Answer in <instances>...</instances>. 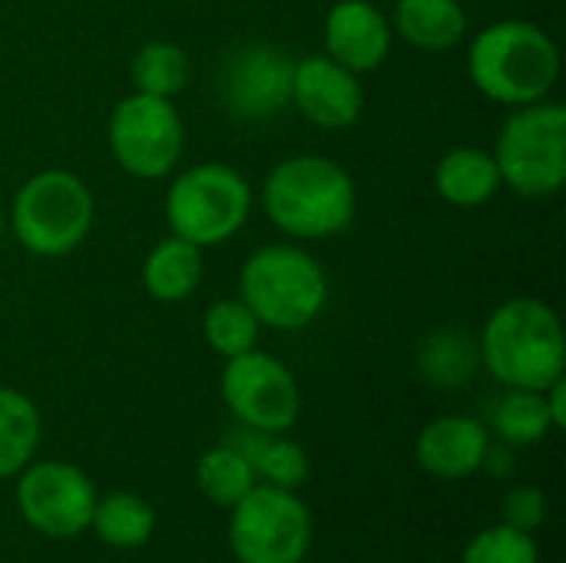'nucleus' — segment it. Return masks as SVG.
<instances>
[{
    "instance_id": "1",
    "label": "nucleus",
    "mask_w": 566,
    "mask_h": 563,
    "mask_svg": "<svg viewBox=\"0 0 566 563\" xmlns=\"http://www.w3.org/2000/svg\"><path fill=\"white\" fill-rule=\"evenodd\" d=\"M262 209L289 239L312 242L352 226L358 192L352 173L318 153L282 159L262 183Z\"/></svg>"
},
{
    "instance_id": "2",
    "label": "nucleus",
    "mask_w": 566,
    "mask_h": 563,
    "mask_svg": "<svg viewBox=\"0 0 566 563\" xmlns=\"http://www.w3.org/2000/svg\"><path fill=\"white\" fill-rule=\"evenodd\" d=\"M481 365L504 388L544 392L566 372V335L560 315L531 295L501 302L478 338Z\"/></svg>"
},
{
    "instance_id": "3",
    "label": "nucleus",
    "mask_w": 566,
    "mask_h": 563,
    "mask_svg": "<svg viewBox=\"0 0 566 563\" xmlns=\"http://www.w3.org/2000/svg\"><path fill=\"white\" fill-rule=\"evenodd\" d=\"M468 73L478 93L504 106L547 100L560 76V50L554 37L531 20H497L474 33L468 46Z\"/></svg>"
},
{
    "instance_id": "4",
    "label": "nucleus",
    "mask_w": 566,
    "mask_h": 563,
    "mask_svg": "<svg viewBox=\"0 0 566 563\" xmlns=\"http://www.w3.org/2000/svg\"><path fill=\"white\" fill-rule=\"evenodd\" d=\"M239 299L252 309L262 329L298 332L322 315L328 302V275L302 246H262L239 269Z\"/></svg>"
},
{
    "instance_id": "5",
    "label": "nucleus",
    "mask_w": 566,
    "mask_h": 563,
    "mask_svg": "<svg viewBox=\"0 0 566 563\" xmlns=\"http://www.w3.org/2000/svg\"><path fill=\"white\" fill-rule=\"evenodd\" d=\"M96 219L90 186L70 169H43L30 176L7 212L17 242L40 259H63L76 252Z\"/></svg>"
},
{
    "instance_id": "6",
    "label": "nucleus",
    "mask_w": 566,
    "mask_h": 563,
    "mask_svg": "<svg viewBox=\"0 0 566 563\" xmlns=\"http://www.w3.org/2000/svg\"><path fill=\"white\" fill-rule=\"evenodd\" d=\"M252 216V186L249 179L226 163H196L179 173L166 192V222L169 232L212 249L242 232Z\"/></svg>"
},
{
    "instance_id": "7",
    "label": "nucleus",
    "mask_w": 566,
    "mask_h": 563,
    "mask_svg": "<svg viewBox=\"0 0 566 563\" xmlns=\"http://www.w3.org/2000/svg\"><path fill=\"white\" fill-rule=\"evenodd\" d=\"M494 159L504 186L524 199L557 196L566 183V110L564 103L537 100L514 106L504 119Z\"/></svg>"
},
{
    "instance_id": "8",
    "label": "nucleus",
    "mask_w": 566,
    "mask_h": 563,
    "mask_svg": "<svg viewBox=\"0 0 566 563\" xmlns=\"http://www.w3.org/2000/svg\"><path fill=\"white\" fill-rule=\"evenodd\" d=\"M229 548L239 563H302L312 548V511L275 484H255L229 521Z\"/></svg>"
},
{
    "instance_id": "9",
    "label": "nucleus",
    "mask_w": 566,
    "mask_h": 563,
    "mask_svg": "<svg viewBox=\"0 0 566 563\" xmlns=\"http://www.w3.org/2000/svg\"><path fill=\"white\" fill-rule=\"evenodd\" d=\"M106 139L123 173L136 179H163L176 169L182 156L186 126L172 100L129 93L116 103Z\"/></svg>"
},
{
    "instance_id": "10",
    "label": "nucleus",
    "mask_w": 566,
    "mask_h": 563,
    "mask_svg": "<svg viewBox=\"0 0 566 563\" xmlns=\"http://www.w3.org/2000/svg\"><path fill=\"white\" fill-rule=\"evenodd\" d=\"M219 388L235 421L252 431L285 435L302 415V388L292 368L259 345L245 355L226 358Z\"/></svg>"
},
{
    "instance_id": "11",
    "label": "nucleus",
    "mask_w": 566,
    "mask_h": 563,
    "mask_svg": "<svg viewBox=\"0 0 566 563\" xmlns=\"http://www.w3.org/2000/svg\"><path fill=\"white\" fill-rule=\"evenodd\" d=\"M96 508L93 481L70 461H30L17 475V511L43 538H76L90 531Z\"/></svg>"
},
{
    "instance_id": "12",
    "label": "nucleus",
    "mask_w": 566,
    "mask_h": 563,
    "mask_svg": "<svg viewBox=\"0 0 566 563\" xmlns=\"http://www.w3.org/2000/svg\"><path fill=\"white\" fill-rule=\"evenodd\" d=\"M295 60L272 43H245L229 53L219 90L239 119H272L292 106Z\"/></svg>"
},
{
    "instance_id": "13",
    "label": "nucleus",
    "mask_w": 566,
    "mask_h": 563,
    "mask_svg": "<svg viewBox=\"0 0 566 563\" xmlns=\"http://www.w3.org/2000/svg\"><path fill=\"white\" fill-rule=\"evenodd\" d=\"M292 106L322 129H345L358 123L365 110V90L358 73H352L328 53H315L295 60Z\"/></svg>"
},
{
    "instance_id": "14",
    "label": "nucleus",
    "mask_w": 566,
    "mask_h": 563,
    "mask_svg": "<svg viewBox=\"0 0 566 563\" xmlns=\"http://www.w3.org/2000/svg\"><path fill=\"white\" fill-rule=\"evenodd\" d=\"M491 455L488 428L468 415H444L421 428L415 458L424 475L441 481H464L484 468Z\"/></svg>"
},
{
    "instance_id": "15",
    "label": "nucleus",
    "mask_w": 566,
    "mask_h": 563,
    "mask_svg": "<svg viewBox=\"0 0 566 563\" xmlns=\"http://www.w3.org/2000/svg\"><path fill=\"white\" fill-rule=\"evenodd\" d=\"M391 40V20L371 0H338L325 17V50L352 73L381 66Z\"/></svg>"
},
{
    "instance_id": "16",
    "label": "nucleus",
    "mask_w": 566,
    "mask_h": 563,
    "mask_svg": "<svg viewBox=\"0 0 566 563\" xmlns=\"http://www.w3.org/2000/svg\"><path fill=\"white\" fill-rule=\"evenodd\" d=\"M504 179L494 153L481 146H454L434 166V189L448 206L478 209L501 192Z\"/></svg>"
},
{
    "instance_id": "17",
    "label": "nucleus",
    "mask_w": 566,
    "mask_h": 563,
    "mask_svg": "<svg viewBox=\"0 0 566 563\" xmlns=\"http://www.w3.org/2000/svg\"><path fill=\"white\" fill-rule=\"evenodd\" d=\"M391 30L418 50L444 53L468 37V13L458 0H398Z\"/></svg>"
},
{
    "instance_id": "18",
    "label": "nucleus",
    "mask_w": 566,
    "mask_h": 563,
    "mask_svg": "<svg viewBox=\"0 0 566 563\" xmlns=\"http://www.w3.org/2000/svg\"><path fill=\"white\" fill-rule=\"evenodd\" d=\"M139 275L156 302H186L202 282V249L169 232L146 252Z\"/></svg>"
},
{
    "instance_id": "19",
    "label": "nucleus",
    "mask_w": 566,
    "mask_h": 563,
    "mask_svg": "<svg viewBox=\"0 0 566 563\" xmlns=\"http://www.w3.org/2000/svg\"><path fill=\"white\" fill-rule=\"evenodd\" d=\"M229 445L249 458L255 478H262L265 484L295 491L308 481V455L302 451V445H295L282 435L239 428Z\"/></svg>"
},
{
    "instance_id": "20",
    "label": "nucleus",
    "mask_w": 566,
    "mask_h": 563,
    "mask_svg": "<svg viewBox=\"0 0 566 563\" xmlns=\"http://www.w3.org/2000/svg\"><path fill=\"white\" fill-rule=\"evenodd\" d=\"M90 528L106 548L136 551V548L149 544V538L156 531V511L149 501H143L133 491H113L106 498H96Z\"/></svg>"
},
{
    "instance_id": "21",
    "label": "nucleus",
    "mask_w": 566,
    "mask_h": 563,
    "mask_svg": "<svg viewBox=\"0 0 566 563\" xmlns=\"http://www.w3.org/2000/svg\"><path fill=\"white\" fill-rule=\"evenodd\" d=\"M40 411L30 395L0 388V481L17 478L40 448Z\"/></svg>"
},
{
    "instance_id": "22",
    "label": "nucleus",
    "mask_w": 566,
    "mask_h": 563,
    "mask_svg": "<svg viewBox=\"0 0 566 563\" xmlns=\"http://www.w3.org/2000/svg\"><path fill=\"white\" fill-rule=\"evenodd\" d=\"M196 488L209 504L232 511L255 488V471L249 458L226 441L202 451V458L196 461Z\"/></svg>"
},
{
    "instance_id": "23",
    "label": "nucleus",
    "mask_w": 566,
    "mask_h": 563,
    "mask_svg": "<svg viewBox=\"0 0 566 563\" xmlns=\"http://www.w3.org/2000/svg\"><path fill=\"white\" fill-rule=\"evenodd\" d=\"M418 365H421V375H424L431 385L458 388V385L471 382V375L478 372L481 352H478V342H474L468 332L441 329V332H434V335L421 345Z\"/></svg>"
},
{
    "instance_id": "24",
    "label": "nucleus",
    "mask_w": 566,
    "mask_h": 563,
    "mask_svg": "<svg viewBox=\"0 0 566 563\" xmlns=\"http://www.w3.org/2000/svg\"><path fill=\"white\" fill-rule=\"evenodd\" d=\"M129 73L136 93L172 100L189 83V53L172 40H149L136 50Z\"/></svg>"
},
{
    "instance_id": "25",
    "label": "nucleus",
    "mask_w": 566,
    "mask_h": 563,
    "mask_svg": "<svg viewBox=\"0 0 566 563\" xmlns=\"http://www.w3.org/2000/svg\"><path fill=\"white\" fill-rule=\"evenodd\" d=\"M259 319L252 315V309L235 295V299H219L206 309L202 315V335L206 345L219 355V358H235L245 355L259 345Z\"/></svg>"
},
{
    "instance_id": "26",
    "label": "nucleus",
    "mask_w": 566,
    "mask_h": 563,
    "mask_svg": "<svg viewBox=\"0 0 566 563\" xmlns=\"http://www.w3.org/2000/svg\"><path fill=\"white\" fill-rule=\"evenodd\" d=\"M494 431L507 445H537L554 431L544 392H527V388H507L501 405L494 408Z\"/></svg>"
},
{
    "instance_id": "27",
    "label": "nucleus",
    "mask_w": 566,
    "mask_h": 563,
    "mask_svg": "<svg viewBox=\"0 0 566 563\" xmlns=\"http://www.w3.org/2000/svg\"><path fill=\"white\" fill-rule=\"evenodd\" d=\"M461 563H541V551L534 534L511 524H494L471 538Z\"/></svg>"
},
{
    "instance_id": "28",
    "label": "nucleus",
    "mask_w": 566,
    "mask_h": 563,
    "mask_svg": "<svg viewBox=\"0 0 566 563\" xmlns=\"http://www.w3.org/2000/svg\"><path fill=\"white\" fill-rule=\"evenodd\" d=\"M547 511H551L547 494H544L541 488H534V484H517V488H511V491L504 494V501H501L504 524H511V528H517V531H527V534H534L537 528H544Z\"/></svg>"
},
{
    "instance_id": "29",
    "label": "nucleus",
    "mask_w": 566,
    "mask_h": 563,
    "mask_svg": "<svg viewBox=\"0 0 566 563\" xmlns=\"http://www.w3.org/2000/svg\"><path fill=\"white\" fill-rule=\"evenodd\" d=\"M544 402H547V411H551L554 431H564L566 428V378H557L554 385H547V388H544Z\"/></svg>"
},
{
    "instance_id": "30",
    "label": "nucleus",
    "mask_w": 566,
    "mask_h": 563,
    "mask_svg": "<svg viewBox=\"0 0 566 563\" xmlns=\"http://www.w3.org/2000/svg\"><path fill=\"white\" fill-rule=\"evenodd\" d=\"M3 232H7V209H3V202H0V239H3Z\"/></svg>"
}]
</instances>
